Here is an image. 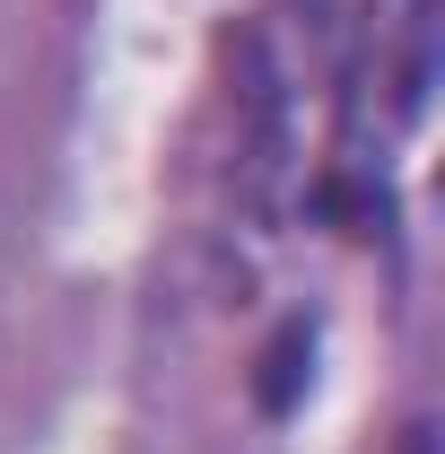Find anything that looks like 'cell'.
Here are the masks:
<instances>
[{
    "label": "cell",
    "instance_id": "6da1fadb",
    "mask_svg": "<svg viewBox=\"0 0 445 454\" xmlns=\"http://www.w3.org/2000/svg\"><path fill=\"white\" fill-rule=\"evenodd\" d=\"M306 376H315V324H279V340L262 349V376H254V402L271 419H288L297 394H306Z\"/></svg>",
    "mask_w": 445,
    "mask_h": 454
},
{
    "label": "cell",
    "instance_id": "7a4b0ae2",
    "mask_svg": "<svg viewBox=\"0 0 445 454\" xmlns=\"http://www.w3.org/2000/svg\"><path fill=\"white\" fill-rule=\"evenodd\" d=\"M402 454H437V428H428V419H410V428H402Z\"/></svg>",
    "mask_w": 445,
    "mask_h": 454
}]
</instances>
